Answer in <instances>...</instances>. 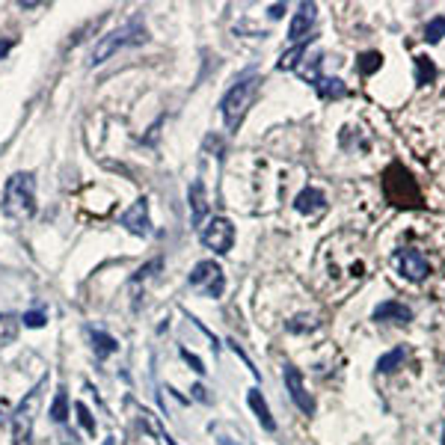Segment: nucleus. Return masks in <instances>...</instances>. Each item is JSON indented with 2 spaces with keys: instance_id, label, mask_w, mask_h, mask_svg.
I'll return each instance as SVG.
<instances>
[{
  "instance_id": "nucleus-11",
  "label": "nucleus",
  "mask_w": 445,
  "mask_h": 445,
  "mask_svg": "<svg viewBox=\"0 0 445 445\" xmlns=\"http://www.w3.org/2000/svg\"><path fill=\"white\" fill-rule=\"evenodd\" d=\"M188 202H190V220L193 226H202L205 217H208V193H205V184L196 178L188 190Z\"/></svg>"
},
{
  "instance_id": "nucleus-28",
  "label": "nucleus",
  "mask_w": 445,
  "mask_h": 445,
  "mask_svg": "<svg viewBox=\"0 0 445 445\" xmlns=\"http://www.w3.org/2000/svg\"><path fill=\"white\" fill-rule=\"evenodd\" d=\"M181 360L184 362H188L193 371H196V374H202V371H205V365H202V360H199V356H193L188 348H181Z\"/></svg>"
},
{
  "instance_id": "nucleus-32",
  "label": "nucleus",
  "mask_w": 445,
  "mask_h": 445,
  "mask_svg": "<svg viewBox=\"0 0 445 445\" xmlns=\"http://www.w3.org/2000/svg\"><path fill=\"white\" fill-rule=\"evenodd\" d=\"M18 6H21V9H39V6H45V3H33V0H21Z\"/></svg>"
},
{
  "instance_id": "nucleus-33",
  "label": "nucleus",
  "mask_w": 445,
  "mask_h": 445,
  "mask_svg": "<svg viewBox=\"0 0 445 445\" xmlns=\"http://www.w3.org/2000/svg\"><path fill=\"white\" fill-rule=\"evenodd\" d=\"M3 416H6V407H3V401H0V422H3Z\"/></svg>"
},
{
  "instance_id": "nucleus-19",
  "label": "nucleus",
  "mask_w": 445,
  "mask_h": 445,
  "mask_svg": "<svg viewBox=\"0 0 445 445\" xmlns=\"http://www.w3.org/2000/svg\"><path fill=\"white\" fill-rule=\"evenodd\" d=\"M315 86L320 90V95H324V98H341L344 92H348V90L341 86V80H330V78H318Z\"/></svg>"
},
{
  "instance_id": "nucleus-22",
  "label": "nucleus",
  "mask_w": 445,
  "mask_h": 445,
  "mask_svg": "<svg viewBox=\"0 0 445 445\" xmlns=\"http://www.w3.org/2000/svg\"><path fill=\"white\" fill-rule=\"evenodd\" d=\"M401 360H404V348H395L392 353H386V356H380V362H377V368H380V371H386V374H389V371H395V368H398V365H401Z\"/></svg>"
},
{
  "instance_id": "nucleus-31",
  "label": "nucleus",
  "mask_w": 445,
  "mask_h": 445,
  "mask_svg": "<svg viewBox=\"0 0 445 445\" xmlns=\"http://www.w3.org/2000/svg\"><path fill=\"white\" fill-rule=\"evenodd\" d=\"M9 48H12V39H3V42H0V59L9 54Z\"/></svg>"
},
{
  "instance_id": "nucleus-35",
  "label": "nucleus",
  "mask_w": 445,
  "mask_h": 445,
  "mask_svg": "<svg viewBox=\"0 0 445 445\" xmlns=\"http://www.w3.org/2000/svg\"><path fill=\"white\" fill-rule=\"evenodd\" d=\"M442 445H445V442H442Z\"/></svg>"
},
{
  "instance_id": "nucleus-17",
  "label": "nucleus",
  "mask_w": 445,
  "mask_h": 445,
  "mask_svg": "<svg viewBox=\"0 0 445 445\" xmlns=\"http://www.w3.org/2000/svg\"><path fill=\"white\" fill-rule=\"evenodd\" d=\"M18 330H21V318L18 315H9V312L0 315V351L9 348V344L18 339Z\"/></svg>"
},
{
  "instance_id": "nucleus-27",
  "label": "nucleus",
  "mask_w": 445,
  "mask_h": 445,
  "mask_svg": "<svg viewBox=\"0 0 445 445\" xmlns=\"http://www.w3.org/2000/svg\"><path fill=\"white\" fill-rule=\"evenodd\" d=\"M380 63H383V57H380V54H374V51H371V54H362V59H360V71H362V74H371L374 69H380Z\"/></svg>"
},
{
  "instance_id": "nucleus-23",
  "label": "nucleus",
  "mask_w": 445,
  "mask_h": 445,
  "mask_svg": "<svg viewBox=\"0 0 445 445\" xmlns=\"http://www.w3.org/2000/svg\"><path fill=\"white\" fill-rule=\"evenodd\" d=\"M442 36H445V18L439 15V18H434V21H430L428 27H425V39H428L430 45H434V42H439V39H442Z\"/></svg>"
},
{
  "instance_id": "nucleus-5",
  "label": "nucleus",
  "mask_w": 445,
  "mask_h": 445,
  "mask_svg": "<svg viewBox=\"0 0 445 445\" xmlns=\"http://www.w3.org/2000/svg\"><path fill=\"white\" fill-rule=\"evenodd\" d=\"M255 86H258L255 74H246V78H241V80L226 92V98H222L220 110H222V119H226V125H229V128H238V122L243 119L246 107H250L253 95H255Z\"/></svg>"
},
{
  "instance_id": "nucleus-34",
  "label": "nucleus",
  "mask_w": 445,
  "mask_h": 445,
  "mask_svg": "<svg viewBox=\"0 0 445 445\" xmlns=\"http://www.w3.org/2000/svg\"><path fill=\"white\" fill-rule=\"evenodd\" d=\"M104 445H113V439H107V442H104Z\"/></svg>"
},
{
  "instance_id": "nucleus-14",
  "label": "nucleus",
  "mask_w": 445,
  "mask_h": 445,
  "mask_svg": "<svg viewBox=\"0 0 445 445\" xmlns=\"http://www.w3.org/2000/svg\"><path fill=\"white\" fill-rule=\"evenodd\" d=\"M294 208L300 214H320L327 208V196L320 193V190H315V188H309V190H303L300 196H297Z\"/></svg>"
},
{
  "instance_id": "nucleus-29",
  "label": "nucleus",
  "mask_w": 445,
  "mask_h": 445,
  "mask_svg": "<svg viewBox=\"0 0 445 445\" xmlns=\"http://www.w3.org/2000/svg\"><path fill=\"white\" fill-rule=\"evenodd\" d=\"M211 430H217V434H220V445H241V439H234V437H226V434H222L220 425H217V428L211 425Z\"/></svg>"
},
{
  "instance_id": "nucleus-24",
  "label": "nucleus",
  "mask_w": 445,
  "mask_h": 445,
  "mask_svg": "<svg viewBox=\"0 0 445 445\" xmlns=\"http://www.w3.org/2000/svg\"><path fill=\"white\" fill-rule=\"evenodd\" d=\"M21 324H24V327H30V330H39V327L48 324V312H42V309H36V312H24Z\"/></svg>"
},
{
  "instance_id": "nucleus-18",
  "label": "nucleus",
  "mask_w": 445,
  "mask_h": 445,
  "mask_svg": "<svg viewBox=\"0 0 445 445\" xmlns=\"http://www.w3.org/2000/svg\"><path fill=\"white\" fill-rule=\"evenodd\" d=\"M416 83L418 86H425V83H430V80H434L437 78V66L434 63H430V59L428 57H416Z\"/></svg>"
},
{
  "instance_id": "nucleus-6",
  "label": "nucleus",
  "mask_w": 445,
  "mask_h": 445,
  "mask_svg": "<svg viewBox=\"0 0 445 445\" xmlns=\"http://www.w3.org/2000/svg\"><path fill=\"white\" fill-rule=\"evenodd\" d=\"M190 288L202 291L205 297H220L226 291V276H222V267L217 262H199L190 270Z\"/></svg>"
},
{
  "instance_id": "nucleus-26",
  "label": "nucleus",
  "mask_w": 445,
  "mask_h": 445,
  "mask_svg": "<svg viewBox=\"0 0 445 445\" xmlns=\"http://www.w3.org/2000/svg\"><path fill=\"white\" fill-rule=\"evenodd\" d=\"M74 413H78V418H80V425H83L86 434H95V418H92L90 410H86V404H74Z\"/></svg>"
},
{
  "instance_id": "nucleus-30",
  "label": "nucleus",
  "mask_w": 445,
  "mask_h": 445,
  "mask_svg": "<svg viewBox=\"0 0 445 445\" xmlns=\"http://www.w3.org/2000/svg\"><path fill=\"white\" fill-rule=\"evenodd\" d=\"M282 15H285V6H282V3L270 6V18H282Z\"/></svg>"
},
{
  "instance_id": "nucleus-9",
  "label": "nucleus",
  "mask_w": 445,
  "mask_h": 445,
  "mask_svg": "<svg viewBox=\"0 0 445 445\" xmlns=\"http://www.w3.org/2000/svg\"><path fill=\"white\" fill-rule=\"evenodd\" d=\"M122 226H125L131 234H152V217H148V199H137L125 214H122Z\"/></svg>"
},
{
  "instance_id": "nucleus-1",
  "label": "nucleus",
  "mask_w": 445,
  "mask_h": 445,
  "mask_svg": "<svg viewBox=\"0 0 445 445\" xmlns=\"http://www.w3.org/2000/svg\"><path fill=\"white\" fill-rule=\"evenodd\" d=\"M3 214L15 222H24L36 214V181L30 172H15L3 188Z\"/></svg>"
},
{
  "instance_id": "nucleus-25",
  "label": "nucleus",
  "mask_w": 445,
  "mask_h": 445,
  "mask_svg": "<svg viewBox=\"0 0 445 445\" xmlns=\"http://www.w3.org/2000/svg\"><path fill=\"white\" fill-rule=\"evenodd\" d=\"M155 270H160V258H155V262H148L146 267H140V270H137V274H134V276H131V285H134V288H137V285H140V282H146L148 276H152V274H155Z\"/></svg>"
},
{
  "instance_id": "nucleus-4",
  "label": "nucleus",
  "mask_w": 445,
  "mask_h": 445,
  "mask_svg": "<svg viewBox=\"0 0 445 445\" xmlns=\"http://www.w3.org/2000/svg\"><path fill=\"white\" fill-rule=\"evenodd\" d=\"M137 42H146V30L143 27H134V24H128V27H122V30H113V33H107L101 36V39L95 42L92 48V54H90V66H101L107 63L113 54H119L125 45H137Z\"/></svg>"
},
{
  "instance_id": "nucleus-7",
  "label": "nucleus",
  "mask_w": 445,
  "mask_h": 445,
  "mask_svg": "<svg viewBox=\"0 0 445 445\" xmlns=\"http://www.w3.org/2000/svg\"><path fill=\"white\" fill-rule=\"evenodd\" d=\"M202 243L208 246L211 253L217 255H226L232 250V241H234V226L226 220V217H214V220H208L205 226H202Z\"/></svg>"
},
{
  "instance_id": "nucleus-12",
  "label": "nucleus",
  "mask_w": 445,
  "mask_h": 445,
  "mask_svg": "<svg viewBox=\"0 0 445 445\" xmlns=\"http://www.w3.org/2000/svg\"><path fill=\"white\" fill-rule=\"evenodd\" d=\"M312 21H315V3H303L300 12L294 15L291 27H288V39L300 45L306 36H309V27H312Z\"/></svg>"
},
{
  "instance_id": "nucleus-13",
  "label": "nucleus",
  "mask_w": 445,
  "mask_h": 445,
  "mask_svg": "<svg viewBox=\"0 0 445 445\" xmlns=\"http://www.w3.org/2000/svg\"><path fill=\"white\" fill-rule=\"evenodd\" d=\"M246 404H250V410L255 413L258 425H262L264 430H276V422H274V416H270V407H267V401H264L262 392L250 389V392H246Z\"/></svg>"
},
{
  "instance_id": "nucleus-15",
  "label": "nucleus",
  "mask_w": 445,
  "mask_h": 445,
  "mask_svg": "<svg viewBox=\"0 0 445 445\" xmlns=\"http://www.w3.org/2000/svg\"><path fill=\"white\" fill-rule=\"evenodd\" d=\"M374 320H410L413 312L407 309L404 303H395V300H386V303H380L374 309V315H371Z\"/></svg>"
},
{
  "instance_id": "nucleus-2",
  "label": "nucleus",
  "mask_w": 445,
  "mask_h": 445,
  "mask_svg": "<svg viewBox=\"0 0 445 445\" xmlns=\"http://www.w3.org/2000/svg\"><path fill=\"white\" fill-rule=\"evenodd\" d=\"M48 386V377H42L36 386L24 395L21 404L12 413V445H30L33 439V428H36V416L42 410V392Z\"/></svg>"
},
{
  "instance_id": "nucleus-20",
  "label": "nucleus",
  "mask_w": 445,
  "mask_h": 445,
  "mask_svg": "<svg viewBox=\"0 0 445 445\" xmlns=\"http://www.w3.org/2000/svg\"><path fill=\"white\" fill-rule=\"evenodd\" d=\"M51 418H54V422H59V425L69 418V398H66V392H57V398L51 404Z\"/></svg>"
},
{
  "instance_id": "nucleus-10",
  "label": "nucleus",
  "mask_w": 445,
  "mask_h": 445,
  "mask_svg": "<svg viewBox=\"0 0 445 445\" xmlns=\"http://www.w3.org/2000/svg\"><path fill=\"white\" fill-rule=\"evenodd\" d=\"M285 386H288V392H291V401L300 407L306 416H312V413H315V401H312V395L306 392L303 374H300V371H297L294 365H285Z\"/></svg>"
},
{
  "instance_id": "nucleus-3",
  "label": "nucleus",
  "mask_w": 445,
  "mask_h": 445,
  "mask_svg": "<svg viewBox=\"0 0 445 445\" xmlns=\"http://www.w3.org/2000/svg\"><path fill=\"white\" fill-rule=\"evenodd\" d=\"M383 193H386V199L398 208H418L422 205V190H418V184L413 181V176L407 172L404 167H389L386 178H383Z\"/></svg>"
},
{
  "instance_id": "nucleus-8",
  "label": "nucleus",
  "mask_w": 445,
  "mask_h": 445,
  "mask_svg": "<svg viewBox=\"0 0 445 445\" xmlns=\"http://www.w3.org/2000/svg\"><path fill=\"white\" fill-rule=\"evenodd\" d=\"M392 264H395V270L404 276V279H410V282H422L428 274H430V264H428V258L418 253V250H398L392 255Z\"/></svg>"
},
{
  "instance_id": "nucleus-16",
  "label": "nucleus",
  "mask_w": 445,
  "mask_h": 445,
  "mask_svg": "<svg viewBox=\"0 0 445 445\" xmlns=\"http://www.w3.org/2000/svg\"><path fill=\"white\" fill-rule=\"evenodd\" d=\"M90 339H92V351H95L98 360H107V356H113L119 351V341L113 336H107V332H101V330H92Z\"/></svg>"
},
{
  "instance_id": "nucleus-21",
  "label": "nucleus",
  "mask_w": 445,
  "mask_h": 445,
  "mask_svg": "<svg viewBox=\"0 0 445 445\" xmlns=\"http://www.w3.org/2000/svg\"><path fill=\"white\" fill-rule=\"evenodd\" d=\"M306 54V42H300V45H294L288 54H282V59H279V69H297V63H300V57Z\"/></svg>"
}]
</instances>
